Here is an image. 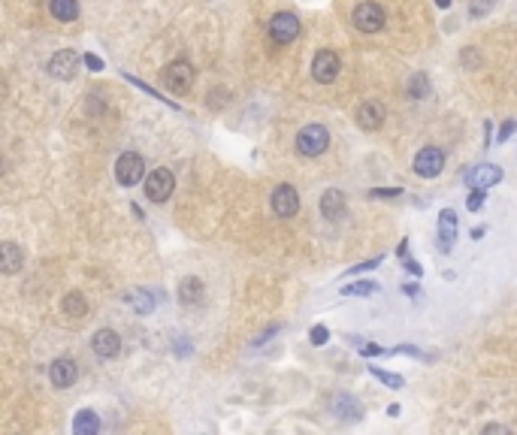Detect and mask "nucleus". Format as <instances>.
I'll use <instances>...</instances> for the list:
<instances>
[{"label":"nucleus","instance_id":"obj_22","mask_svg":"<svg viewBox=\"0 0 517 435\" xmlns=\"http://www.w3.org/2000/svg\"><path fill=\"white\" fill-rule=\"evenodd\" d=\"M64 312L70 317H76V321H82V317L88 314V302H85V297L79 290H73V293H67V297H64Z\"/></svg>","mask_w":517,"mask_h":435},{"label":"nucleus","instance_id":"obj_23","mask_svg":"<svg viewBox=\"0 0 517 435\" xmlns=\"http://www.w3.org/2000/svg\"><path fill=\"white\" fill-rule=\"evenodd\" d=\"M333 405H336V414H339V417L357 420V417L363 414L360 402H357V399H351V396H345V393H342V396H336V402H333Z\"/></svg>","mask_w":517,"mask_h":435},{"label":"nucleus","instance_id":"obj_33","mask_svg":"<svg viewBox=\"0 0 517 435\" xmlns=\"http://www.w3.org/2000/svg\"><path fill=\"white\" fill-rule=\"evenodd\" d=\"M82 61H85V67H88V70H94V73H100V70H103V61H100L97 55H85Z\"/></svg>","mask_w":517,"mask_h":435},{"label":"nucleus","instance_id":"obj_28","mask_svg":"<svg viewBox=\"0 0 517 435\" xmlns=\"http://www.w3.org/2000/svg\"><path fill=\"white\" fill-rule=\"evenodd\" d=\"M490 6H493V0H472V6H469V16L472 19H481L490 12Z\"/></svg>","mask_w":517,"mask_h":435},{"label":"nucleus","instance_id":"obj_24","mask_svg":"<svg viewBox=\"0 0 517 435\" xmlns=\"http://www.w3.org/2000/svg\"><path fill=\"white\" fill-rule=\"evenodd\" d=\"M409 97H414V100L430 97V79H426V73H411V79H409Z\"/></svg>","mask_w":517,"mask_h":435},{"label":"nucleus","instance_id":"obj_5","mask_svg":"<svg viewBox=\"0 0 517 435\" xmlns=\"http://www.w3.org/2000/svg\"><path fill=\"white\" fill-rule=\"evenodd\" d=\"M143 175H145V160L136 155V151H124V155L116 160V178H118V185L133 188V185L143 182Z\"/></svg>","mask_w":517,"mask_h":435},{"label":"nucleus","instance_id":"obj_11","mask_svg":"<svg viewBox=\"0 0 517 435\" xmlns=\"http://www.w3.org/2000/svg\"><path fill=\"white\" fill-rule=\"evenodd\" d=\"M76 378H79V366L73 360H67V357H61V360H55L48 366V381H52V387H58V390L73 387Z\"/></svg>","mask_w":517,"mask_h":435},{"label":"nucleus","instance_id":"obj_8","mask_svg":"<svg viewBox=\"0 0 517 435\" xmlns=\"http://www.w3.org/2000/svg\"><path fill=\"white\" fill-rule=\"evenodd\" d=\"M351 21H354L357 31L375 34V31H382V24H384V9L378 4H360L354 9V16H351Z\"/></svg>","mask_w":517,"mask_h":435},{"label":"nucleus","instance_id":"obj_1","mask_svg":"<svg viewBox=\"0 0 517 435\" xmlns=\"http://www.w3.org/2000/svg\"><path fill=\"white\" fill-rule=\"evenodd\" d=\"M327 145H330V133L324 124H309L297 133V151L302 158H318L327 151Z\"/></svg>","mask_w":517,"mask_h":435},{"label":"nucleus","instance_id":"obj_32","mask_svg":"<svg viewBox=\"0 0 517 435\" xmlns=\"http://www.w3.org/2000/svg\"><path fill=\"white\" fill-rule=\"evenodd\" d=\"M382 263V257H372V260H363L357 266H351V272H367V270H375V266Z\"/></svg>","mask_w":517,"mask_h":435},{"label":"nucleus","instance_id":"obj_6","mask_svg":"<svg viewBox=\"0 0 517 435\" xmlns=\"http://www.w3.org/2000/svg\"><path fill=\"white\" fill-rule=\"evenodd\" d=\"M339 70H342V63H339V55L330 52V48L318 52V55H314V61H312V76H314V82H321V85L336 82Z\"/></svg>","mask_w":517,"mask_h":435},{"label":"nucleus","instance_id":"obj_36","mask_svg":"<svg viewBox=\"0 0 517 435\" xmlns=\"http://www.w3.org/2000/svg\"><path fill=\"white\" fill-rule=\"evenodd\" d=\"M402 293H409V297H418L421 287L418 285H402Z\"/></svg>","mask_w":517,"mask_h":435},{"label":"nucleus","instance_id":"obj_39","mask_svg":"<svg viewBox=\"0 0 517 435\" xmlns=\"http://www.w3.org/2000/svg\"><path fill=\"white\" fill-rule=\"evenodd\" d=\"M436 6H439V9H448V6H451V0H436Z\"/></svg>","mask_w":517,"mask_h":435},{"label":"nucleus","instance_id":"obj_30","mask_svg":"<svg viewBox=\"0 0 517 435\" xmlns=\"http://www.w3.org/2000/svg\"><path fill=\"white\" fill-rule=\"evenodd\" d=\"M402 194V188H375L369 190V197H378V200H384V197H399Z\"/></svg>","mask_w":517,"mask_h":435},{"label":"nucleus","instance_id":"obj_34","mask_svg":"<svg viewBox=\"0 0 517 435\" xmlns=\"http://www.w3.org/2000/svg\"><path fill=\"white\" fill-rule=\"evenodd\" d=\"M387 354L384 348H378V344H363V357H382Z\"/></svg>","mask_w":517,"mask_h":435},{"label":"nucleus","instance_id":"obj_18","mask_svg":"<svg viewBox=\"0 0 517 435\" xmlns=\"http://www.w3.org/2000/svg\"><path fill=\"white\" fill-rule=\"evenodd\" d=\"M179 302H182V305H197V302H203V281H200L197 275L182 278V285H179Z\"/></svg>","mask_w":517,"mask_h":435},{"label":"nucleus","instance_id":"obj_7","mask_svg":"<svg viewBox=\"0 0 517 435\" xmlns=\"http://www.w3.org/2000/svg\"><path fill=\"white\" fill-rule=\"evenodd\" d=\"M442 166H445V151L436 148V145L421 148L418 158H414V173H418L421 178H436L439 173H442Z\"/></svg>","mask_w":517,"mask_h":435},{"label":"nucleus","instance_id":"obj_21","mask_svg":"<svg viewBox=\"0 0 517 435\" xmlns=\"http://www.w3.org/2000/svg\"><path fill=\"white\" fill-rule=\"evenodd\" d=\"M48 12H52L58 21H73L79 16V4H76V0H48Z\"/></svg>","mask_w":517,"mask_h":435},{"label":"nucleus","instance_id":"obj_2","mask_svg":"<svg viewBox=\"0 0 517 435\" xmlns=\"http://www.w3.org/2000/svg\"><path fill=\"white\" fill-rule=\"evenodd\" d=\"M173 190H175L173 170H167V166H158V170L148 173V178H145V197L151 203H167Z\"/></svg>","mask_w":517,"mask_h":435},{"label":"nucleus","instance_id":"obj_37","mask_svg":"<svg viewBox=\"0 0 517 435\" xmlns=\"http://www.w3.org/2000/svg\"><path fill=\"white\" fill-rule=\"evenodd\" d=\"M484 432H508V426H499V424H490V426H484Z\"/></svg>","mask_w":517,"mask_h":435},{"label":"nucleus","instance_id":"obj_10","mask_svg":"<svg viewBox=\"0 0 517 435\" xmlns=\"http://www.w3.org/2000/svg\"><path fill=\"white\" fill-rule=\"evenodd\" d=\"M272 212L279 218H294L300 212V194L294 185H279L272 190Z\"/></svg>","mask_w":517,"mask_h":435},{"label":"nucleus","instance_id":"obj_17","mask_svg":"<svg viewBox=\"0 0 517 435\" xmlns=\"http://www.w3.org/2000/svg\"><path fill=\"white\" fill-rule=\"evenodd\" d=\"M469 182L475 185V188H493V185H499L502 182V166H496V163H484V166H478V170L469 175Z\"/></svg>","mask_w":517,"mask_h":435},{"label":"nucleus","instance_id":"obj_35","mask_svg":"<svg viewBox=\"0 0 517 435\" xmlns=\"http://www.w3.org/2000/svg\"><path fill=\"white\" fill-rule=\"evenodd\" d=\"M406 270H409V272H411V275H421V272H424V270H421V263H418V260H406Z\"/></svg>","mask_w":517,"mask_h":435},{"label":"nucleus","instance_id":"obj_13","mask_svg":"<svg viewBox=\"0 0 517 435\" xmlns=\"http://www.w3.org/2000/svg\"><path fill=\"white\" fill-rule=\"evenodd\" d=\"M91 351L97 357H103V360H109V357H116L121 351V336L116 329H97L91 336Z\"/></svg>","mask_w":517,"mask_h":435},{"label":"nucleus","instance_id":"obj_3","mask_svg":"<svg viewBox=\"0 0 517 435\" xmlns=\"http://www.w3.org/2000/svg\"><path fill=\"white\" fill-rule=\"evenodd\" d=\"M300 36V19L294 12H275L270 19V40L275 46H291Z\"/></svg>","mask_w":517,"mask_h":435},{"label":"nucleus","instance_id":"obj_16","mask_svg":"<svg viewBox=\"0 0 517 435\" xmlns=\"http://www.w3.org/2000/svg\"><path fill=\"white\" fill-rule=\"evenodd\" d=\"M0 266H4L6 275L19 272L24 266V251L16 245V242H4V245H0Z\"/></svg>","mask_w":517,"mask_h":435},{"label":"nucleus","instance_id":"obj_25","mask_svg":"<svg viewBox=\"0 0 517 435\" xmlns=\"http://www.w3.org/2000/svg\"><path fill=\"white\" fill-rule=\"evenodd\" d=\"M369 372H372V375H375L378 381H382V384H387L390 390H402V387H406V378H402V375L384 372V369H378V366H369Z\"/></svg>","mask_w":517,"mask_h":435},{"label":"nucleus","instance_id":"obj_19","mask_svg":"<svg viewBox=\"0 0 517 435\" xmlns=\"http://www.w3.org/2000/svg\"><path fill=\"white\" fill-rule=\"evenodd\" d=\"M124 302H128L136 314H151V312H155V297H151L148 290H143V287H133V290L124 293Z\"/></svg>","mask_w":517,"mask_h":435},{"label":"nucleus","instance_id":"obj_20","mask_svg":"<svg viewBox=\"0 0 517 435\" xmlns=\"http://www.w3.org/2000/svg\"><path fill=\"white\" fill-rule=\"evenodd\" d=\"M73 432L76 435H97L100 432V417L85 408V411H79L73 417Z\"/></svg>","mask_w":517,"mask_h":435},{"label":"nucleus","instance_id":"obj_26","mask_svg":"<svg viewBox=\"0 0 517 435\" xmlns=\"http://www.w3.org/2000/svg\"><path fill=\"white\" fill-rule=\"evenodd\" d=\"M378 290L375 281H357V285H345L342 287V297H372Z\"/></svg>","mask_w":517,"mask_h":435},{"label":"nucleus","instance_id":"obj_29","mask_svg":"<svg viewBox=\"0 0 517 435\" xmlns=\"http://www.w3.org/2000/svg\"><path fill=\"white\" fill-rule=\"evenodd\" d=\"M481 206H484V188H475L472 194H469V200H466V209H469V212H478Z\"/></svg>","mask_w":517,"mask_h":435},{"label":"nucleus","instance_id":"obj_14","mask_svg":"<svg viewBox=\"0 0 517 435\" xmlns=\"http://www.w3.org/2000/svg\"><path fill=\"white\" fill-rule=\"evenodd\" d=\"M348 212V203H345V194L342 190H324V197H321V215L327 218V221H339V218H345Z\"/></svg>","mask_w":517,"mask_h":435},{"label":"nucleus","instance_id":"obj_4","mask_svg":"<svg viewBox=\"0 0 517 435\" xmlns=\"http://www.w3.org/2000/svg\"><path fill=\"white\" fill-rule=\"evenodd\" d=\"M160 79H163V85H167L173 94H179V97H182V94L191 91V85H194V67H191L188 61H182V58H179V61H173L170 67L163 70Z\"/></svg>","mask_w":517,"mask_h":435},{"label":"nucleus","instance_id":"obj_12","mask_svg":"<svg viewBox=\"0 0 517 435\" xmlns=\"http://www.w3.org/2000/svg\"><path fill=\"white\" fill-rule=\"evenodd\" d=\"M457 242V212L454 209H442L439 212V251L448 254Z\"/></svg>","mask_w":517,"mask_h":435},{"label":"nucleus","instance_id":"obj_27","mask_svg":"<svg viewBox=\"0 0 517 435\" xmlns=\"http://www.w3.org/2000/svg\"><path fill=\"white\" fill-rule=\"evenodd\" d=\"M327 339H330V329H327L324 324H318V327H312V329H309V342H312V344H318V348H321V344H327Z\"/></svg>","mask_w":517,"mask_h":435},{"label":"nucleus","instance_id":"obj_38","mask_svg":"<svg viewBox=\"0 0 517 435\" xmlns=\"http://www.w3.org/2000/svg\"><path fill=\"white\" fill-rule=\"evenodd\" d=\"M490 145V121H484V148Z\"/></svg>","mask_w":517,"mask_h":435},{"label":"nucleus","instance_id":"obj_31","mask_svg":"<svg viewBox=\"0 0 517 435\" xmlns=\"http://www.w3.org/2000/svg\"><path fill=\"white\" fill-rule=\"evenodd\" d=\"M514 130H517V121H511V118H508L506 124L499 127V143H506V139H508V136H511Z\"/></svg>","mask_w":517,"mask_h":435},{"label":"nucleus","instance_id":"obj_9","mask_svg":"<svg viewBox=\"0 0 517 435\" xmlns=\"http://www.w3.org/2000/svg\"><path fill=\"white\" fill-rule=\"evenodd\" d=\"M48 73L61 82H70L73 76L79 73V55H76L73 48H61V52H55L52 61H48Z\"/></svg>","mask_w":517,"mask_h":435},{"label":"nucleus","instance_id":"obj_15","mask_svg":"<svg viewBox=\"0 0 517 435\" xmlns=\"http://www.w3.org/2000/svg\"><path fill=\"white\" fill-rule=\"evenodd\" d=\"M382 121H384V109H382V103H375V100H367V103L357 109V124L363 130H378Z\"/></svg>","mask_w":517,"mask_h":435}]
</instances>
